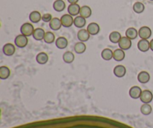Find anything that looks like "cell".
<instances>
[{
	"label": "cell",
	"instance_id": "obj_13",
	"mask_svg": "<svg viewBox=\"0 0 153 128\" xmlns=\"http://www.w3.org/2000/svg\"><path fill=\"white\" fill-rule=\"evenodd\" d=\"M126 68L123 65L119 64V65H117L116 67L114 68V74L117 77H123L126 75Z\"/></svg>",
	"mask_w": 153,
	"mask_h": 128
},
{
	"label": "cell",
	"instance_id": "obj_12",
	"mask_svg": "<svg viewBox=\"0 0 153 128\" xmlns=\"http://www.w3.org/2000/svg\"><path fill=\"white\" fill-rule=\"evenodd\" d=\"M62 26V23H61V19L58 17L52 18V20L49 22V27L53 31H58Z\"/></svg>",
	"mask_w": 153,
	"mask_h": 128
},
{
	"label": "cell",
	"instance_id": "obj_6",
	"mask_svg": "<svg viewBox=\"0 0 153 128\" xmlns=\"http://www.w3.org/2000/svg\"><path fill=\"white\" fill-rule=\"evenodd\" d=\"M131 44H132V43H131V40L128 38V37H127L126 36L121 37L119 43H118V45H119L120 48L123 49L124 51L129 49L131 47Z\"/></svg>",
	"mask_w": 153,
	"mask_h": 128
},
{
	"label": "cell",
	"instance_id": "obj_34",
	"mask_svg": "<svg viewBox=\"0 0 153 128\" xmlns=\"http://www.w3.org/2000/svg\"><path fill=\"white\" fill-rule=\"evenodd\" d=\"M67 1H68L70 4H77L79 0H67Z\"/></svg>",
	"mask_w": 153,
	"mask_h": 128
},
{
	"label": "cell",
	"instance_id": "obj_9",
	"mask_svg": "<svg viewBox=\"0 0 153 128\" xmlns=\"http://www.w3.org/2000/svg\"><path fill=\"white\" fill-rule=\"evenodd\" d=\"M90 33L87 29H84V28H81L77 34V37L80 41L82 42H86L90 39Z\"/></svg>",
	"mask_w": 153,
	"mask_h": 128
},
{
	"label": "cell",
	"instance_id": "obj_17",
	"mask_svg": "<svg viewBox=\"0 0 153 128\" xmlns=\"http://www.w3.org/2000/svg\"><path fill=\"white\" fill-rule=\"evenodd\" d=\"M36 61L40 64H45L49 61V55L44 52H40L36 56Z\"/></svg>",
	"mask_w": 153,
	"mask_h": 128
},
{
	"label": "cell",
	"instance_id": "obj_14",
	"mask_svg": "<svg viewBox=\"0 0 153 128\" xmlns=\"http://www.w3.org/2000/svg\"><path fill=\"white\" fill-rule=\"evenodd\" d=\"M142 90L139 86H133L129 90V96L132 99H138L141 95Z\"/></svg>",
	"mask_w": 153,
	"mask_h": 128
},
{
	"label": "cell",
	"instance_id": "obj_33",
	"mask_svg": "<svg viewBox=\"0 0 153 128\" xmlns=\"http://www.w3.org/2000/svg\"><path fill=\"white\" fill-rule=\"evenodd\" d=\"M52 19V16L51 13H44L42 16V20L45 22H49Z\"/></svg>",
	"mask_w": 153,
	"mask_h": 128
},
{
	"label": "cell",
	"instance_id": "obj_15",
	"mask_svg": "<svg viewBox=\"0 0 153 128\" xmlns=\"http://www.w3.org/2000/svg\"><path fill=\"white\" fill-rule=\"evenodd\" d=\"M137 80L142 84H146L150 80V75L146 71H141L137 75Z\"/></svg>",
	"mask_w": 153,
	"mask_h": 128
},
{
	"label": "cell",
	"instance_id": "obj_1",
	"mask_svg": "<svg viewBox=\"0 0 153 128\" xmlns=\"http://www.w3.org/2000/svg\"><path fill=\"white\" fill-rule=\"evenodd\" d=\"M34 26L30 22H25L22 24V26L20 27V32L21 34L23 35L26 36V37H29V36L32 35L34 33Z\"/></svg>",
	"mask_w": 153,
	"mask_h": 128
},
{
	"label": "cell",
	"instance_id": "obj_4",
	"mask_svg": "<svg viewBox=\"0 0 153 128\" xmlns=\"http://www.w3.org/2000/svg\"><path fill=\"white\" fill-rule=\"evenodd\" d=\"M152 35V30L148 26H142L138 30V36L140 39H146L148 40Z\"/></svg>",
	"mask_w": 153,
	"mask_h": 128
},
{
	"label": "cell",
	"instance_id": "obj_31",
	"mask_svg": "<svg viewBox=\"0 0 153 128\" xmlns=\"http://www.w3.org/2000/svg\"><path fill=\"white\" fill-rule=\"evenodd\" d=\"M43 40L45 41V43H49V44L54 43L55 40V36L54 34V33L52 32V31H47V32H46Z\"/></svg>",
	"mask_w": 153,
	"mask_h": 128
},
{
	"label": "cell",
	"instance_id": "obj_25",
	"mask_svg": "<svg viewBox=\"0 0 153 128\" xmlns=\"http://www.w3.org/2000/svg\"><path fill=\"white\" fill-rule=\"evenodd\" d=\"M86 45L85 42L79 41L76 43L74 46V51L77 54H82L86 50Z\"/></svg>",
	"mask_w": 153,
	"mask_h": 128
},
{
	"label": "cell",
	"instance_id": "obj_16",
	"mask_svg": "<svg viewBox=\"0 0 153 128\" xmlns=\"http://www.w3.org/2000/svg\"><path fill=\"white\" fill-rule=\"evenodd\" d=\"M125 52L122 49H117L114 51L113 58L116 61H122L125 58Z\"/></svg>",
	"mask_w": 153,
	"mask_h": 128
},
{
	"label": "cell",
	"instance_id": "obj_19",
	"mask_svg": "<svg viewBox=\"0 0 153 128\" xmlns=\"http://www.w3.org/2000/svg\"><path fill=\"white\" fill-rule=\"evenodd\" d=\"M45 34H46V32L43 28H37L36 29H34L32 36L36 40H42L44 38Z\"/></svg>",
	"mask_w": 153,
	"mask_h": 128
},
{
	"label": "cell",
	"instance_id": "obj_27",
	"mask_svg": "<svg viewBox=\"0 0 153 128\" xmlns=\"http://www.w3.org/2000/svg\"><path fill=\"white\" fill-rule=\"evenodd\" d=\"M10 75V70L6 66H1L0 67V79H8Z\"/></svg>",
	"mask_w": 153,
	"mask_h": 128
},
{
	"label": "cell",
	"instance_id": "obj_22",
	"mask_svg": "<svg viewBox=\"0 0 153 128\" xmlns=\"http://www.w3.org/2000/svg\"><path fill=\"white\" fill-rule=\"evenodd\" d=\"M79 14H80V16H83L85 19H87V18H89L91 16V14H92V10H91V8L89 6L84 5L82 7H81L80 13Z\"/></svg>",
	"mask_w": 153,
	"mask_h": 128
},
{
	"label": "cell",
	"instance_id": "obj_3",
	"mask_svg": "<svg viewBox=\"0 0 153 128\" xmlns=\"http://www.w3.org/2000/svg\"><path fill=\"white\" fill-rule=\"evenodd\" d=\"M61 21L62 23V26L65 27V28H70L74 24V19L73 18V16L69 13L63 15L61 17Z\"/></svg>",
	"mask_w": 153,
	"mask_h": 128
},
{
	"label": "cell",
	"instance_id": "obj_28",
	"mask_svg": "<svg viewBox=\"0 0 153 128\" xmlns=\"http://www.w3.org/2000/svg\"><path fill=\"white\" fill-rule=\"evenodd\" d=\"M121 37H122V36H121V34L119 31H112V32L109 34V40H110V41L113 43H119Z\"/></svg>",
	"mask_w": 153,
	"mask_h": 128
},
{
	"label": "cell",
	"instance_id": "obj_5",
	"mask_svg": "<svg viewBox=\"0 0 153 128\" xmlns=\"http://www.w3.org/2000/svg\"><path fill=\"white\" fill-rule=\"evenodd\" d=\"M153 94L152 91L149 90H143L142 91L140 100L143 103H150L152 101Z\"/></svg>",
	"mask_w": 153,
	"mask_h": 128
},
{
	"label": "cell",
	"instance_id": "obj_18",
	"mask_svg": "<svg viewBox=\"0 0 153 128\" xmlns=\"http://www.w3.org/2000/svg\"><path fill=\"white\" fill-rule=\"evenodd\" d=\"M55 45L58 49H64L67 48V45H68V40L66 37H60L55 40Z\"/></svg>",
	"mask_w": 153,
	"mask_h": 128
},
{
	"label": "cell",
	"instance_id": "obj_2",
	"mask_svg": "<svg viewBox=\"0 0 153 128\" xmlns=\"http://www.w3.org/2000/svg\"><path fill=\"white\" fill-rule=\"evenodd\" d=\"M28 43V37L23 34H19L15 37L14 43L17 47L19 48H24L27 46Z\"/></svg>",
	"mask_w": 153,
	"mask_h": 128
},
{
	"label": "cell",
	"instance_id": "obj_26",
	"mask_svg": "<svg viewBox=\"0 0 153 128\" xmlns=\"http://www.w3.org/2000/svg\"><path fill=\"white\" fill-rule=\"evenodd\" d=\"M86 24V19L82 16H76L74 19V25L77 28H82Z\"/></svg>",
	"mask_w": 153,
	"mask_h": 128
},
{
	"label": "cell",
	"instance_id": "obj_21",
	"mask_svg": "<svg viewBox=\"0 0 153 128\" xmlns=\"http://www.w3.org/2000/svg\"><path fill=\"white\" fill-rule=\"evenodd\" d=\"M66 4L63 0H55L53 3V8L55 11L61 12L65 9Z\"/></svg>",
	"mask_w": 153,
	"mask_h": 128
},
{
	"label": "cell",
	"instance_id": "obj_8",
	"mask_svg": "<svg viewBox=\"0 0 153 128\" xmlns=\"http://www.w3.org/2000/svg\"><path fill=\"white\" fill-rule=\"evenodd\" d=\"M3 53L4 54L7 56H11L13 54L15 53V51H16V48L13 44L10 43H7L6 44L4 45L2 48Z\"/></svg>",
	"mask_w": 153,
	"mask_h": 128
},
{
	"label": "cell",
	"instance_id": "obj_30",
	"mask_svg": "<svg viewBox=\"0 0 153 128\" xmlns=\"http://www.w3.org/2000/svg\"><path fill=\"white\" fill-rule=\"evenodd\" d=\"M152 108L149 103H143L140 106V112L143 115H149L152 113Z\"/></svg>",
	"mask_w": 153,
	"mask_h": 128
},
{
	"label": "cell",
	"instance_id": "obj_7",
	"mask_svg": "<svg viewBox=\"0 0 153 128\" xmlns=\"http://www.w3.org/2000/svg\"><path fill=\"white\" fill-rule=\"evenodd\" d=\"M137 48L140 52H147L150 49V42L146 39H140L137 43Z\"/></svg>",
	"mask_w": 153,
	"mask_h": 128
},
{
	"label": "cell",
	"instance_id": "obj_23",
	"mask_svg": "<svg viewBox=\"0 0 153 128\" xmlns=\"http://www.w3.org/2000/svg\"><path fill=\"white\" fill-rule=\"evenodd\" d=\"M138 35V31L135 28L130 27L126 31V36L131 40H134Z\"/></svg>",
	"mask_w": 153,
	"mask_h": 128
},
{
	"label": "cell",
	"instance_id": "obj_32",
	"mask_svg": "<svg viewBox=\"0 0 153 128\" xmlns=\"http://www.w3.org/2000/svg\"><path fill=\"white\" fill-rule=\"evenodd\" d=\"M145 5L140 1H137L133 4V10L137 13H141L144 11Z\"/></svg>",
	"mask_w": 153,
	"mask_h": 128
},
{
	"label": "cell",
	"instance_id": "obj_11",
	"mask_svg": "<svg viewBox=\"0 0 153 128\" xmlns=\"http://www.w3.org/2000/svg\"><path fill=\"white\" fill-rule=\"evenodd\" d=\"M81 7L79 4H70L67 7V11L71 16H77L80 13Z\"/></svg>",
	"mask_w": 153,
	"mask_h": 128
},
{
	"label": "cell",
	"instance_id": "obj_36",
	"mask_svg": "<svg viewBox=\"0 0 153 128\" xmlns=\"http://www.w3.org/2000/svg\"><path fill=\"white\" fill-rule=\"evenodd\" d=\"M150 1H153V0H150Z\"/></svg>",
	"mask_w": 153,
	"mask_h": 128
},
{
	"label": "cell",
	"instance_id": "obj_24",
	"mask_svg": "<svg viewBox=\"0 0 153 128\" xmlns=\"http://www.w3.org/2000/svg\"><path fill=\"white\" fill-rule=\"evenodd\" d=\"M114 52L110 49H104L101 52V56L105 61H110L113 58Z\"/></svg>",
	"mask_w": 153,
	"mask_h": 128
},
{
	"label": "cell",
	"instance_id": "obj_10",
	"mask_svg": "<svg viewBox=\"0 0 153 128\" xmlns=\"http://www.w3.org/2000/svg\"><path fill=\"white\" fill-rule=\"evenodd\" d=\"M87 30H88L91 35H97L100 32V27L99 24L97 23V22H91L88 25Z\"/></svg>",
	"mask_w": 153,
	"mask_h": 128
},
{
	"label": "cell",
	"instance_id": "obj_35",
	"mask_svg": "<svg viewBox=\"0 0 153 128\" xmlns=\"http://www.w3.org/2000/svg\"><path fill=\"white\" fill-rule=\"evenodd\" d=\"M150 49L153 51V39H152L150 41Z\"/></svg>",
	"mask_w": 153,
	"mask_h": 128
},
{
	"label": "cell",
	"instance_id": "obj_20",
	"mask_svg": "<svg viewBox=\"0 0 153 128\" xmlns=\"http://www.w3.org/2000/svg\"><path fill=\"white\" fill-rule=\"evenodd\" d=\"M29 19L33 23H37V22H39L42 19V16L39 11L34 10V11L30 13Z\"/></svg>",
	"mask_w": 153,
	"mask_h": 128
},
{
	"label": "cell",
	"instance_id": "obj_29",
	"mask_svg": "<svg viewBox=\"0 0 153 128\" xmlns=\"http://www.w3.org/2000/svg\"><path fill=\"white\" fill-rule=\"evenodd\" d=\"M75 59V55L73 53L70 51H67L64 53L63 55V60L65 63H67V64H70V63L73 62Z\"/></svg>",
	"mask_w": 153,
	"mask_h": 128
}]
</instances>
